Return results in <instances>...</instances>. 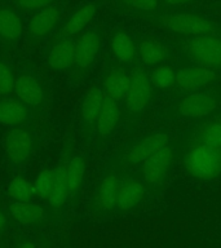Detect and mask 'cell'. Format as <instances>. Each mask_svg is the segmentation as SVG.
I'll use <instances>...</instances> for the list:
<instances>
[{
	"instance_id": "f1b7e54d",
	"label": "cell",
	"mask_w": 221,
	"mask_h": 248,
	"mask_svg": "<svg viewBox=\"0 0 221 248\" xmlns=\"http://www.w3.org/2000/svg\"><path fill=\"white\" fill-rule=\"evenodd\" d=\"M174 79H176V73L170 66L160 65L155 67L151 73V84H154L158 88H168L174 84Z\"/></svg>"
},
{
	"instance_id": "ba28073f",
	"label": "cell",
	"mask_w": 221,
	"mask_h": 248,
	"mask_svg": "<svg viewBox=\"0 0 221 248\" xmlns=\"http://www.w3.org/2000/svg\"><path fill=\"white\" fill-rule=\"evenodd\" d=\"M217 101L212 94L203 92L190 93L178 104V114L185 118H201L216 108Z\"/></svg>"
},
{
	"instance_id": "d6a6232c",
	"label": "cell",
	"mask_w": 221,
	"mask_h": 248,
	"mask_svg": "<svg viewBox=\"0 0 221 248\" xmlns=\"http://www.w3.org/2000/svg\"><path fill=\"white\" fill-rule=\"evenodd\" d=\"M19 5L40 11V9H44V8L52 5V3L50 1H40V0H30V1H22V3H19Z\"/></svg>"
},
{
	"instance_id": "484cf974",
	"label": "cell",
	"mask_w": 221,
	"mask_h": 248,
	"mask_svg": "<svg viewBox=\"0 0 221 248\" xmlns=\"http://www.w3.org/2000/svg\"><path fill=\"white\" fill-rule=\"evenodd\" d=\"M85 174V160L83 156H75L67 163V182H69L70 195L77 194L80 189L81 182Z\"/></svg>"
},
{
	"instance_id": "6da1fadb",
	"label": "cell",
	"mask_w": 221,
	"mask_h": 248,
	"mask_svg": "<svg viewBox=\"0 0 221 248\" xmlns=\"http://www.w3.org/2000/svg\"><path fill=\"white\" fill-rule=\"evenodd\" d=\"M185 168L191 176L201 180L216 177L221 170V151L208 145L193 147L185 156Z\"/></svg>"
},
{
	"instance_id": "d4e9b609",
	"label": "cell",
	"mask_w": 221,
	"mask_h": 248,
	"mask_svg": "<svg viewBox=\"0 0 221 248\" xmlns=\"http://www.w3.org/2000/svg\"><path fill=\"white\" fill-rule=\"evenodd\" d=\"M111 50L118 60L132 61L136 56V46L132 38L126 32H116L111 39Z\"/></svg>"
},
{
	"instance_id": "4dcf8cb0",
	"label": "cell",
	"mask_w": 221,
	"mask_h": 248,
	"mask_svg": "<svg viewBox=\"0 0 221 248\" xmlns=\"http://www.w3.org/2000/svg\"><path fill=\"white\" fill-rule=\"evenodd\" d=\"M202 140L205 145H208L215 149L221 147V123H215L205 129Z\"/></svg>"
},
{
	"instance_id": "ffe728a7",
	"label": "cell",
	"mask_w": 221,
	"mask_h": 248,
	"mask_svg": "<svg viewBox=\"0 0 221 248\" xmlns=\"http://www.w3.org/2000/svg\"><path fill=\"white\" fill-rule=\"evenodd\" d=\"M12 216L23 225H35L44 218V209L31 202H15L11 205Z\"/></svg>"
},
{
	"instance_id": "9a60e30c",
	"label": "cell",
	"mask_w": 221,
	"mask_h": 248,
	"mask_svg": "<svg viewBox=\"0 0 221 248\" xmlns=\"http://www.w3.org/2000/svg\"><path fill=\"white\" fill-rule=\"evenodd\" d=\"M163 146H167V140L164 136H147L132 146L127 155V160L131 163H143L150 155L154 154L155 151H158L159 149H162Z\"/></svg>"
},
{
	"instance_id": "3957f363",
	"label": "cell",
	"mask_w": 221,
	"mask_h": 248,
	"mask_svg": "<svg viewBox=\"0 0 221 248\" xmlns=\"http://www.w3.org/2000/svg\"><path fill=\"white\" fill-rule=\"evenodd\" d=\"M188 54L198 66L221 69V39L217 36L193 38L188 46Z\"/></svg>"
},
{
	"instance_id": "52a82bcc",
	"label": "cell",
	"mask_w": 221,
	"mask_h": 248,
	"mask_svg": "<svg viewBox=\"0 0 221 248\" xmlns=\"http://www.w3.org/2000/svg\"><path fill=\"white\" fill-rule=\"evenodd\" d=\"M217 79V74L211 69L202 66H190L178 70L176 73L174 84L186 92H194L212 84Z\"/></svg>"
},
{
	"instance_id": "5bb4252c",
	"label": "cell",
	"mask_w": 221,
	"mask_h": 248,
	"mask_svg": "<svg viewBox=\"0 0 221 248\" xmlns=\"http://www.w3.org/2000/svg\"><path fill=\"white\" fill-rule=\"evenodd\" d=\"M101 46V36L96 31H91L81 36L77 43V60L75 65L80 69H87L96 58Z\"/></svg>"
},
{
	"instance_id": "277c9868",
	"label": "cell",
	"mask_w": 221,
	"mask_h": 248,
	"mask_svg": "<svg viewBox=\"0 0 221 248\" xmlns=\"http://www.w3.org/2000/svg\"><path fill=\"white\" fill-rule=\"evenodd\" d=\"M129 79L131 84L126 97V106L131 112L142 111L150 100L151 80L142 70H133Z\"/></svg>"
},
{
	"instance_id": "2e32d148",
	"label": "cell",
	"mask_w": 221,
	"mask_h": 248,
	"mask_svg": "<svg viewBox=\"0 0 221 248\" xmlns=\"http://www.w3.org/2000/svg\"><path fill=\"white\" fill-rule=\"evenodd\" d=\"M131 84L129 75L124 73L123 70H114L106 75L104 80V88L106 96H109L116 102L126 100L128 94V89Z\"/></svg>"
},
{
	"instance_id": "8992f818",
	"label": "cell",
	"mask_w": 221,
	"mask_h": 248,
	"mask_svg": "<svg viewBox=\"0 0 221 248\" xmlns=\"http://www.w3.org/2000/svg\"><path fill=\"white\" fill-rule=\"evenodd\" d=\"M32 146V136L22 128H12L4 136V150L13 163L25 162L31 155Z\"/></svg>"
},
{
	"instance_id": "44dd1931",
	"label": "cell",
	"mask_w": 221,
	"mask_h": 248,
	"mask_svg": "<svg viewBox=\"0 0 221 248\" xmlns=\"http://www.w3.org/2000/svg\"><path fill=\"white\" fill-rule=\"evenodd\" d=\"M22 31L19 16L13 9L0 8V36L5 40H17L22 35Z\"/></svg>"
},
{
	"instance_id": "f546056e",
	"label": "cell",
	"mask_w": 221,
	"mask_h": 248,
	"mask_svg": "<svg viewBox=\"0 0 221 248\" xmlns=\"http://www.w3.org/2000/svg\"><path fill=\"white\" fill-rule=\"evenodd\" d=\"M16 78L12 69L0 61V96H8L15 92Z\"/></svg>"
},
{
	"instance_id": "7c38bea8",
	"label": "cell",
	"mask_w": 221,
	"mask_h": 248,
	"mask_svg": "<svg viewBox=\"0 0 221 248\" xmlns=\"http://www.w3.org/2000/svg\"><path fill=\"white\" fill-rule=\"evenodd\" d=\"M15 93L22 104L39 106L44 102L43 89L40 88L38 81L27 74H22L16 78Z\"/></svg>"
},
{
	"instance_id": "8fae6325",
	"label": "cell",
	"mask_w": 221,
	"mask_h": 248,
	"mask_svg": "<svg viewBox=\"0 0 221 248\" xmlns=\"http://www.w3.org/2000/svg\"><path fill=\"white\" fill-rule=\"evenodd\" d=\"M143 194H145V189L139 180L132 177L120 180L116 208L122 212H127L142 199Z\"/></svg>"
},
{
	"instance_id": "e575fe53",
	"label": "cell",
	"mask_w": 221,
	"mask_h": 248,
	"mask_svg": "<svg viewBox=\"0 0 221 248\" xmlns=\"http://www.w3.org/2000/svg\"><path fill=\"white\" fill-rule=\"evenodd\" d=\"M18 248H38V247H36V246H34L32 243H29V242H26V243L19 244Z\"/></svg>"
},
{
	"instance_id": "5b68a950",
	"label": "cell",
	"mask_w": 221,
	"mask_h": 248,
	"mask_svg": "<svg viewBox=\"0 0 221 248\" xmlns=\"http://www.w3.org/2000/svg\"><path fill=\"white\" fill-rule=\"evenodd\" d=\"M172 163H174V151L168 145L163 146L143 162V180L150 185L160 184L170 172Z\"/></svg>"
},
{
	"instance_id": "7a4b0ae2",
	"label": "cell",
	"mask_w": 221,
	"mask_h": 248,
	"mask_svg": "<svg viewBox=\"0 0 221 248\" xmlns=\"http://www.w3.org/2000/svg\"><path fill=\"white\" fill-rule=\"evenodd\" d=\"M162 22L170 30L193 38L215 36V26L212 23L194 13H171L163 16Z\"/></svg>"
},
{
	"instance_id": "83f0119b",
	"label": "cell",
	"mask_w": 221,
	"mask_h": 248,
	"mask_svg": "<svg viewBox=\"0 0 221 248\" xmlns=\"http://www.w3.org/2000/svg\"><path fill=\"white\" fill-rule=\"evenodd\" d=\"M54 178H56V170H44L38 174V177L34 182L35 193L38 194L39 197L48 199L52 193L54 185Z\"/></svg>"
},
{
	"instance_id": "1f68e13d",
	"label": "cell",
	"mask_w": 221,
	"mask_h": 248,
	"mask_svg": "<svg viewBox=\"0 0 221 248\" xmlns=\"http://www.w3.org/2000/svg\"><path fill=\"white\" fill-rule=\"evenodd\" d=\"M127 4L129 7L135 8V9H143V11H151L158 5V3L153 1V0H135V1H129Z\"/></svg>"
},
{
	"instance_id": "9c48e42d",
	"label": "cell",
	"mask_w": 221,
	"mask_h": 248,
	"mask_svg": "<svg viewBox=\"0 0 221 248\" xmlns=\"http://www.w3.org/2000/svg\"><path fill=\"white\" fill-rule=\"evenodd\" d=\"M120 180L111 173L101 180L96 191V204L102 212H111L118 204V191Z\"/></svg>"
},
{
	"instance_id": "603a6c76",
	"label": "cell",
	"mask_w": 221,
	"mask_h": 248,
	"mask_svg": "<svg viewBox=\"0 0 221 248\" xmlns=\"http://www.w3.org/2000/svg\"><path fill=\"white\" fill-rule=\"evenodd\" d=\"M104 98L105 94L100 88H92L87 93L83 101V106H81V116L85 123H97L101 110H102Z\"/></svg>"
},
{
	"instance_id": "30bf717a",
	"label": "cell",
	"mask_w": 221,
	"mask_h": 248,
	"mask_svg": "<svg viewBox=\"0 0 221 248\" xmlns=\"http://www.w3.org/2000/svg\"><path fill=\"white\" fill-rule=\"evenodd\" d=\"M77 60V43L71 40H60L56 43L48 54V63L52 69L61 71L75 65Z\"/></svg>"
},
{
	"instance_id": "cb8c5ba5",
	"label": "cell",
	"mask_w": 221,
	"mask_h": 248,
	"mask_svg": "<svg viewBox=\"0 0 221 248\" xmlns=\"http://www.w3.org/2000/svg\"><path fill=\"white\" fill-rule=\"evenodd\" d=\"M70 197L69 182H67V164H63L56 170V178L48 201L54 207H61L65 204L67 198Z\"/></svg>"
},
{
	"instance_id": "836d02e7",
	"label": "cell",
	"mask_w": 221,
	"mask_h": 248,
	"mask_svg": "<svg viewBox=\"0 0 221 248\" xmlns=\"http://www.w3.org/2000/svg\"><path fill=\"white\" fill-rule=\"evenodd\" d=\"M5 225H7V218H5V215H4L1 211H0V232H3L5 229Z\"/></svg>"
},
{
	"instance_id": "d6986e66",
	"label": "cell",
	"mask_w": 221,
	"mask_h": 248,
	"mask_svg": "<svg viewBox=\"0 0 221 248\" xmlns=\"http://www.w3.org/2000/svg\"><path fill=\"white\" fill-rule=\"evenodd\" d=\"M29 110L18 100H5L0 102V123L4 125H17L26 122Z\"/></svg>"
},
{
	"instance_id": "4fadbf2b",
	"label": "cell",
	"mask_w": 221,
	"mask_h": 248,
	"mask_svg": "<svg viewBox=\"0 0 221 248\" xmlns=\"http://www.w3.org/2000/svg\"><path fill=\"white\" fill-rule=\"evenodd\" d=\"M60 11L57 5H49V7L40 9L36 12L29 23V31L35 38H43L47 34H49L53 30L56 23L58 22Z\"/></svg>"
},
{
	"instance_id": "ac0fdd59",
	"label": "cell",
	"mask_w": 221,
	"mask_h": 248,
	"mask_svg": "<svg viewBox=\"0 0 221 248\" xmlns=\"http://www.w3.org/2000/svg\"><path fill=\"white\" fill-rule=\"evenodd\" d=\"M120 118L119 102L112 100L109 96H105L102 110L97 120V131L101 136H109L114 129Z\"/></svg>"
},
{
	"instance_id": "e0dca14e",
	"label": "cell",
	"mask_w": 221,
	"mask_h": 248,
	"mask_svg": "<svg viewBox=\"0 0 221 248\" xmlns=\"http://www.w3.org/2000/svg\"><path fill=\"white\" fill-rule=\"evenodd\" d=\"M96 4H84L83 7L77 9V12L67 19V22L61 29L60 35H61L62 38H69V36H73L74 34L81 31L92 21V18L96 15Z\"/></svg>"
},
{
	"instance_id": "4316f807",
	"label": "cell",
	"mask_w": 221,
	"mask_h": 248,
	"mask_svg": "<svg viewBox=\"0 0 221 248\" xmlns=\"http://www.w3.org/2000/svg\"><path fill=\"white\" fill-rule=\"evenodd\" d=\"M35 194L34 185L25 178H15L8 185V195L16 202H31V198Z\"/></svg>"
},
{
	"instance_id": "7402d4cb",
	"label": "cell",
	"mask_w": 221,
	"mask_h": 248,
	"mask_svg": "<svg viewBox=\"0 0 221 248\" xmlns=\"http://www.w3.org/2000/svg\"><path fill=\"white\" fill-rule=\"evenodd\" d=\"M139 54L145 65H159L167 57V48L158 40L146 38L140 43Z\"/></svg>"
}]
</instances>
